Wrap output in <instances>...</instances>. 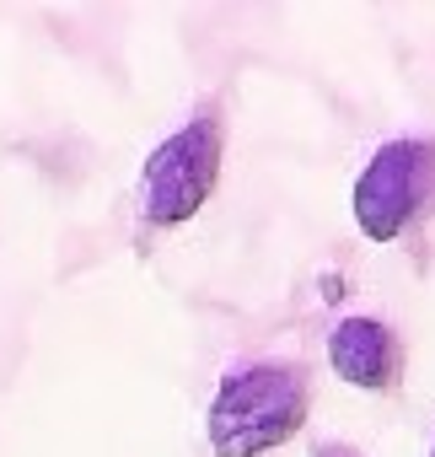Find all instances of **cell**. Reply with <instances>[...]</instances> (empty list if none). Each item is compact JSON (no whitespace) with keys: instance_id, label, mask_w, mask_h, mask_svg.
I'll use <instances>...</instances> for the list:
<instances>
[{"instance_id":"cell-4","label":"cell","mask_w":435,"mask_h":457,"mask_svg":"<svg viewBox=\"0 0 435 457\" xmlns=\"http://www.w3.org/2000/svg\"><path fill=\"white\" fill-rule=\"evenodd\" d=\"M328 366L349 382V387H365V393H392L398 371H403V345L387 323L376 318H344L333 334H328Z\"/></svg>"},{"instance_id":"cell-2","label":"cell","mask_w":435,"mask_h":457,"mask_svg":"<svg viewBox=\"0 0 435 457\" xmlns=\"http://www.w3.org/2000/svg\"><path fill=\"white\" fill-rule=\"evenodd\" d=\"M221 156H226V129L215 113L188 119L177 135H167L140 172V215L151 226H183L188 215H199V204L209 199L215 178H221Z\"/></svg>"},{"instance_id":"cell-1","label":"cell","mask_w":435,"mask_h":457,"mask_svg":"<svg viewBox=\"0 0 435 457\" xmlns=\"http://www.w3.org/2000/svg\"><path fill=\"white\" fill-rule=\"evenodd\" d=\"M307 425V377L291 361H253L221 377L209 403V452L215 457H259L291 441Z\"/></svg>"},{"instance_id":"cell-6","label":"cell","mask_w":435,"mask_h":457,"mask_svg":"<svg viewBox=\"0 0 435 457\" xmlns=\"http://www.w3.org/2000/svg\"><path fill=\"white\" fill-rule=\"evenodd\" d=\"M430 457H435V446H430Z\"/></svg>"},{"instance_id":"cell-3","label":"cell","mask_w":435,"mask_h":457,"mask_svg":"<svg viewBox=\"0 0 435 457\" xmlns=\"http://www.w3.org/2000/svg\"><path fill=\"white\" fill-rule=\"evenodd\" d=\"M430 199H435V145L403 135V140H387L365 162V172L355 178L349 210L371 243H398L424 215Z\"/></svg>"},{"instance_id":"cell-5","label":"cell","mask_w":435,"mask_h":457,"mask_svg":"<svg viewBox=\"0 0 435 457\" xmlns=\"http://www.w3.org/2000/svg\"><path fill=\"white\" fill-rule=\"evenodd\" d=\"M312 457H365V452H355V446H344V441H317Z\"/></svg>"}]
</instances>
